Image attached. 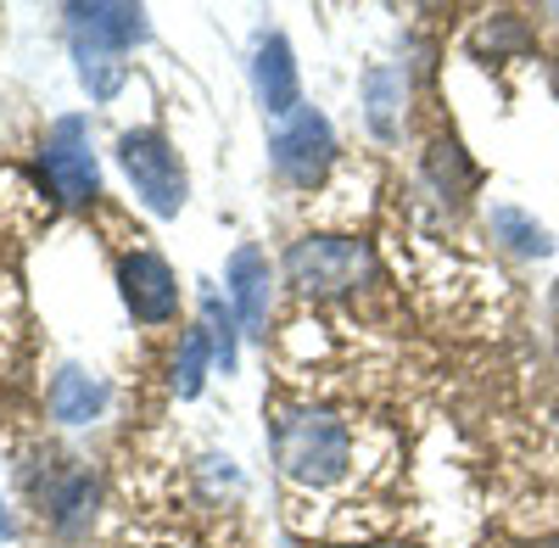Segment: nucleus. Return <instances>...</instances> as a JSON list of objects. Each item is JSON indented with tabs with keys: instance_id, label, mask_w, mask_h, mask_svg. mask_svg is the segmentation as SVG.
I'll use <instances>...</instances> for the list:
<instances>
[{
	"instance_id": "nucleus-2",
	"label": "nucleus",
	"mask_w": 559,
	"mask_h": 548,
	"mask_svg": "<svg viewBox=\"0 0 559 548\" xmlns=\"http://www.w3.org/2000/svg\"><path fill=\"white\" fill-rule=\"evenodd\" d=\"M286 274L302 297H353L364 281H376L369 247L342 236H308L286 252Z\"/></svg>"
},
{
	"instance_id": "nucleus-11",
	"label": "nucleus",
	"mask_w": 559,
	"mask_h": 548,
	"mask_svg": "<svg viewBox=\"0 0 559 548\" xmlns=\"http://www.w3.org/2000/svg\"><path fill=\"white\" fill-rule=\"evenodd\" d=\"M107 408V386L96 376H84V370H62L51 381V415L62 426H90Z\"/></svg>"
},
{
	"instance_id": "nucleus-8",
	"label": "nucleus",
	"mask_w": 559,
	"mask_h": 548,
	"mask_svg": "<svg viewBox=\"0 0 559 548\" xmlns=\"http://www.w3.org/2000/svg\"><path fill=\"white\" fill-rule=\"evenodd\" d=\"M229 297H236V313L247 336H269V302H274V274H269V258L258 247H236L229 258Z\"/></svg>"
},
{
	"instance_id": "nucleus-21",
	"label": "nucleus",
	"mask_w": 559,
	"mask_h": 548,
	"mask_svg": "<svg viewBox=\"0 0 559 548\" xmlns=\"http://www.w3.org/2000/svg\"><path fill=\"white\" fill-rule=\"evenodd\" d=\"M324 548H353V543H324Z\"/></svg>"
},
{
	"instance_id": "nucleus-3",
	"label": "nucleus",
	"mask_w": 559,
	"mask_h": 548,
	"mask_svg": "<svg viewBox=\"0 0 559 548\" xmlns=\"http://www.w3.org/2000/svg\"><path fill=\"white\" fill-rule=\"evenodd\" d=\"M118 163H123V174H129L134 196L146 202L157 218H174V213L185 207V163H179V152L163 141L157 129L123 134V141H118Z\"/></svg>"
},
{
	"instance_id": "nucleus-7",
	"label": "nucleus",
	"mask_w": 559,
	"mask_h": 548,
	"mask_svg": "<svg viewBox=\"0 0 559 548\" xmlns=\"http://www.w3.org/2000/svg\"><path fill=\"white\" fill-rule=\"evenodd\" d=\"M51 196H45V186L34 174L23 168H0V236H12V241H34L45 224H51Z\"/></svg>"
},
{
	"instance_id": "nucleus-1",
	"label": "nucleus",
	"mask_w": 559,
	"mask_h": 548,
	"mask_svg": "<svg viewBox=\"0 0 559 548\" xmlns=\"http://www.w3.org/2000/svg\"><path fill=\"white\" fill-rule=\"evenodd\" d=\"M274 465L292 521L313 526L319 537H364L392 521V510L376 498L403 465L397 431L386 420L331 403H280Z\"/></svg>"
},
{
	"instance_id": "nucleus-22",
	"label": "nucleus",
	"mask_w": 559,
	"mask_h": 548,
	"mask_svg": "<svg viewBox=\"0 0 559 548\" xmlns=\"http://www.w3.org/2000/svg\"><path fill=\"white\" fill-rule=\"evenodd\" d=\"M532 548H559V543H532Z\"/></svg>"
},
{
	"instance_id": "nucleus-17",
	"label": "nucleus",
	"mask_w": 559,
	"mask_h": 548,
	"mask_svg": "<svg viewBox=\"0 0 559 548\" xmlns=\"http://www.w3.org/2000/svg\"><path fill=\"white\" fill-rule=\"evenodd\" d=\"M392 90L403 96V73L397 68H376L364 79V96H369V123H376V134H392Z\"/></svg>"
},
{
	"instance_id": "nucleus-14",
	"label": "nucleus",
	"mask_w": 559,
	"mask_h": 548,
	"mask_svg": "<svg viewBox=\"0 0 559 548\" xmlns=\"http://www.w3.org/2000/svg\"><path fill=\"white\" fill-rule=\"evenodd\" d=\"M90 498H96V492H90V476H62L57 487H51V521L62 526V532H73V526H84V515H90Z\"/></svg>"
},
{
	"instance_id": "nucleus-6",
	"label": "nucleus",
	"mask_w": 559,
	"mask_h": 548,
	"mask_svg": "<svg viewBox=\"0 0 559 548\" xmlns=\"http://www.w3.org/2000/svg\"><path fill=\"white\" fill-rule=\"evenodd\" d=\"M118 281H123V302H129V313L140 319V325H163V319H174L179 286H174V269H168L152 247L123 252Z\"/></svg>"
},
{
	"instance_id": "nucleus-4",
	"label": "nucleus",
	"mask_w": 559,
	"mask_h": 548,
	"mask_svg": "<svg viewBox=\"0 0 559 548\" xmlns=\"http://www.w3.org/2000/svg\"><path fill=\"white\" fill-rule=\"evenodd\" d=\"M274 168L292 179V186H319V174L331 168V152H336V141H331V123H324V112H313V107H297L286 123H280V134H274Z\"/></svg>"
},
{
	"instance_id": "nucleus-15",
	"label": "nucleus",
	"mask_w": 559,
	"mask_h": 548,
	"mask_svg": "<svg viewBox=\"0 0 559 548\" xmlns=\"http://www.w3.org/2000/svg\"><path fill=\"white\" fill-rule=\"evenodd\" d=\"M492 230L515 247V252H526V258H543V252H548V230H543V224H532L526 213H515V207H498V213H492Z\"/></svg>"
},
{
	"instance_id": "nucleus-18",
	"label": "nucleus",
	"mask_w": 559,
	"mask_h": 548,
	"mask_svg": "<svg viewBox=\"0 0 559 548\" xmlns=\"http://www.w3.org/2000/svg\"><path fill=\"white\" fill-rule=\"evenodd\" d=\"M202 313H207V342H213V358L224 364V370H236V331H229V313H224V302L207 291L202 297Z\"/></svg>"
},
{
	"instance_id": "nucleus-20",
	"label": "nucleus",
	"mask_w": 559,
	"mask_h": 548,
	"mask_svg": "<svg viewBox=\"0 0 559 548\" xmlns=\"http://www.w3.org/2000/svg\"><path fill=\"white\" fill-rule=\"evenodd\" d=\"M12 532V521H7V510H0V537H7Z\"/></svg>"
},
{
	"instance_id": "nucleus-19",
	"label": "nucleus",
	"mask_w": 559,
	"mask_h": 548,
	"mask_svg": "<svg viewBox=\"0 0 559 548\" xmlns=\"http://www.w3.org/2000/svg\"><path fill=\"white\" fill-rule=\"evenodd\" d=\"M134 548H191V543H185L179 532H146V537H140Z\"/></svg>"
},
{
	"instance_id": "nucleus-5",
	"label": "nucleus",
	"mask_w": 559,
	"mask_h": 548,
	"mask_svg": "<svg viewBox=\"0 0 559 548\" xmlns=\"http://www.w3.org/2000/svg\"><path fill=\"white\" fill-rule=\"evenodd\" d=\"M45 186H51V196L84 207L96 202V157H90V141H84V123L79 118H62L51 134H45Z\"/></svg>"
},
{
	"instance_id": "nucleus-13",
	"label": "nucleus",
	"mask_w": 559,
	"mask_h": 548,
	"mask_svg": "<svg viewBox=\"0 0 559 548\" xmlns=\"http://www.w3.org/2000/svg\"><path fill=\"white\" fill-rule=\"evenodd\" d=\"M207 358H213V342H207V331H185V342H179V358H174V392H179V397H197V392H202Z\"/></svg>"
},
{
	"instance_id": "nucleus-16",
	"label": "nucleus",
	"mask_w": 559,
	"mask_h": 548,
	"mask_svg": "<svg viewBox=\"0 0 559 548\" xmlns=\"http://www.w3.org/2000/svg\"><path fill=\"white\" fill-rule=\"evenodd\" d=\"M79 73H84V84H90L96 102L118 96V84H123V68L112 62V51H96V45H79Z\"/></svg>"
},
{
	"instance_id": "nucleus-12",
	"label": "nucleus",
	"mask_w": 559,
	"mask_h": 548,
	"mask_svg": "<svg viewBox=\"0 0 559 548\" xmlns=\"http://www.w3.org/2000/svg\"><path fill=\"white\" fill-rule=\"evenodd\" d=\"M28 358V313H23V291L12 274H0V381H17Z\"/></svg>"
},
{
	"instance_id": "nucleus-10",
	"label": "nucleus",
	"mask_w": 559,
	"mask_h": 548,
	"mask_svg": "<svg viewBox=\"0 0 559 548\" xmlns=\"http://www.w3.org/2000/svg\"><path fill=\"white\" fill-rule=\"evenodd\" d=\"M252 84H258V102L263 112H297V62H292V45L269 34L258 45V62H252Z\"/></svg>"
},
{
	"instance_id": "nucleus-9",
	"label": "nucleus",
	"mask_w": 559,
	"mask_h": 548,
	"mask_svg": "<svg viewBox=\"0 0 559 548\" xmlns=\"http://www.w3.org/2000/svg\"><path fill=\"white\" fill-rule=\"evenodd\" d=\"M68 17H73V28L84 34V45H96V51H112V57L146 39V12H140V7H118V0L73 7Z\"/></svg>"
}]
</instances>
